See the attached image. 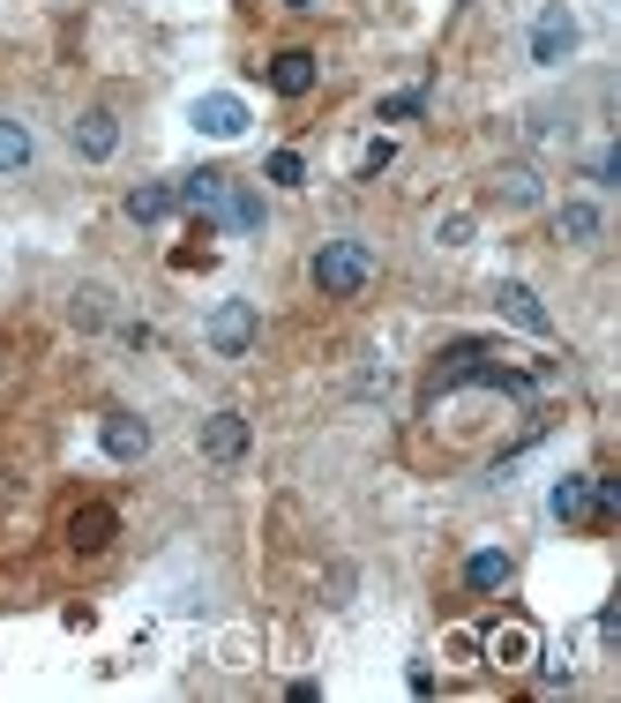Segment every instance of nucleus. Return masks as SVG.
Instances as JSON below:
<instances>
[{"instance_id": "1", "label": "nucleus", "mask_w": 621, "mask_h": 703, "mask_svg": "<svg viewBox=\"0 0 621 703\" xmlns=\"http://www.w3.org/2000/svg\"><path fill=\"white\" fill-rule=\"evenodd\" d=\"M307 277H315L322 300H359L375 285V248L367 240H322L315 262H307Z\"/></svg>"}, {"instance_id": "2", "label": "nucleus", "mask_w": 621, "mask_h": 703, "mask_svg": "<svg viewBox=\"0 0 621 703\" xmlns=\"http://www.w3.org/2000/svg\"><path fill=\"white\" fill-rule=\"evenodd\" d=\"M255 329H263V315H255V300H225L217 315H210V352L217 360H248V344H255Z\"/></svg>"}, {"instance_id": "3", "label": "nucleus", "mask_w": 621, "mask_h": 703, "mask_svg": "<svg viewBox=\"0 0 621 703\" xmlns=\"http://www.w3.org/2000/svg\"><path fill=\"white\" fill-rule=\"evenodd\" d=\"M61 539H68V554H105L121 539V510L113 502H83V510H68Z\"/></svg>"}, {"instance_id": "4", "label": "nucleus", "mask_w": 621, "mask_h": 703, "mask_svg": "<svg viewBox=\"0 0 621 703\" xmlns=\"http://www.w3.org/2000/svg\"><path fill=\"white\" fill-rule=\"evenodd\" d=\"M569 53H576V15H569L561 0H547V8H540V23H532V61L561 67Z\"/></svg>"}, {"instance_id": "5", "label": "nucleus", "mask_w": 621, "mask_h": 703, "mask_svg": "<svg viewBox=\"0 0 621 703\" xmlns=\"http://www.w3.org/2000/svg\"><path fill=\"white\" fill-rule=\"evenodd\" d=\"M98 449H105L113 464H142V456H150V419H136V412H105V419H98Z\"/></svg>"}, {"instance_id": "6", "label": "nucleus", "mask_w": 621, "mask_h": 703, "mask_svg": "<svg viewBox=\"0 0 621 703\" xmlns=\"http://www.w3.org/2000/svg\"><path fill=\"white\" fill-rule=\"evenodd\" d=\"M480 643H486V666H502V674H517V666H532V658H540V637H532L524 622H494Z\"/></svg>"}, {"instance_id": "7", "label": "nucleus", "mask_w": 621, "mask_h": 703, "mask_svg": "<svg viewBox=\"0 0 621 703\" xmlns=\"http://www.w3.org/2000/svg\"><path fill=\"white\" fill-rule=\"evenodd\" d=\"M494 307H502V322H517L524 337H554V315L540 307V292H532V285H517V277H509V285H494Z\"/></svg>"}, {"instance_id": "8", "label": "nucleus", "mask_w": 621, "mask_h": 703, "mask_svg": "<svg viewBox=\"0 0 621 703\" xmlns=\"http://www.w3.org/2000/svg\"><path fill=\"white\" fill-rule=\"evenodd\" d=\"M188 121H195L210 142H232V135H248V105H240L232 90H210V98H195V113H188Z\"/></svg>"}, {"instance_id": "9", "label": "nucleus", "mask_w": 621, "mask_h": 703, "mask_svg": "<svg viewBox=\"0 0 621 703\" xmlns=\"http://www.w3.org/2000/svg\"><path fill=\"white\" fill-rule=\"evenodd\" d=\"M322 83V61L307 53V46H284V53H270V90L277 98H307Z\"/></svg>"}, {"instance_id": "10", "label": "nucleus", "mask_w": 621, "mask_h": 703, "mask_svg": "<svg viewBox=\"0 0 621 703\" xmlns=\"http://www.w3.org/2000/svg\"><path fill=\"white\" fill-rule=\"evenodd\" d=\"M554 240L599 248V240H607V210H599V202H561V210H554Z\"/></svg>"}, {"instance_id": "11", "label": "nucleus", "mask_w": 621, "mask_h": 703, "mask_svg": "<svg viewBox=\"0 0 621 703\" xmlns=\"http://www.w3.org/2000/svg\"><path fill=\"white\" fill-rule=\"evenodd\" d=\"M217 225H225V233H240V240H248V233H263V194L248 188V180H225V202H217Z\"/></svg>"}, {"instance_id": "12", "label": "nucleus", "mask_w": 621, "mask_h": 703, "mask_svg": "<svg viewBox=\"0 0 621 703\" xmlns=\"http://www.w3.org/2000/svg\"><path fill=\"white\" fill-rule=\"evenodd\" d=\"M75 150H83V158H90V165H105V158H113V150H121V121H113V113H105V105H90V113H83V121H75Z\"/></svg>"}, {"instance_id": "13", "label": "nucleus", "mask_w": 621, "mask_h": 703, "mask_svg": "<svg viewBox=\"0 0 621 703\" xmlns=\"http://www.w3.org/2000/svg\"><path fill=\"white\" fill-rule=\"evenodd\" d=\"M592 494H599V479H592V472H569V479H554V494H547L554 524H584V516H592Z\"/></svg>"}, {"instance_id": "14", "label": "nucleus", "mask_w": 621, "mask_h": 703, "mask_svg": "<svg viewBox=\"0 0 621 703\" xmlns=\"http://www.w3.org/2000/svg\"><path fill=\"white\" fill-rule=\"evenodd\" d=\"M203 456L210 464H240V456H248V419H240V412H217L203 427Z\"/></svg>"}, {"instance_id": "15", "label": "nucleus", "mask_w": 621, "mask_h": 703, "mask_svg": "<svg viewBox=\"0 0 621 703\" xmlns=\"http://www.w3.org/2000/svg\"><path fill=\"white\" fill-rule=\"evenodd\" d=\"M509 576H517V562H509L502 547H480V554L465 562V591H480V599H486V591H502Z\"/></svg>"}, {"instance_id": "16", "label": "nucleus", "mask_w": 621, "mask_h": 703, "mask_svg": "<svg viewBox=\"0 0 621 703\" xmlns=\"http://www.w3.org/2000/svg\"><path fill=\"white\" fill-rule=\"evenodd\" d=\"M173 194H180V202H188V210H195L203 225H217V202H225V173H210V165H203V173H188V180H180Z\"/></svg>"}, {"instance_id": "17", "label": "nucleus", "mask_w": 621, "mask_h": 703, "mask_svg": "<svg viewBox=\"0 0 621 703\" xmlns=\"http://www.w3.org/2000/svg\"><path fill=\"white\" fill-rule=\"evenodd\" d=\"M494 194H502V202H509V210H540V173H532V165H502V173H494Z\"/></svg>"}, {"instance_id": "18", "label": "nucleus", "mask_w": 621, "mask_h": 703, "mask_svg": "<svg viewBox=\"0 0 621 703\" xmlns=\"http://www.w3.org/2000/svg\"><path fill=\"white\" fill-rule=\"evenodd\" d=\"M173 210H180V194L165 188V180H150V188L128 194V217H136V225H157V217H173Z\"/></svg>"}, {"instance_id": "19", "label": "nucleus", "mask_w": 621, "mask_h": 703, "mask_svg": "<svg viewBox=\"0 0 621 703\" xmlns=\"http://www.w3.org/2000/svg\"><path fill=\"white\" fill-rule=\"evenodd\" d=\"M23 165H30V128L0 121V173H23Z\"/></svg>"}, {"instance_id": "20", "label": "nucleus", "mask_w": 621, "mask_h": 703, "mask_svg": "<svg viewBox=\"0 0 621 703\" xmlns=\"http://www.w3.org/2000/svg\"><path fill=\"white\" fill-rule=\"evenodd\" d=\"M263 173H270L277 188H300V180H307V158H300V150H277V158L263 165Z\"/></svg>"}, {"instance_id": "21", "label": "nucleus", "mask_w": 621, "mask_h": 703, "mask_svg": "<svg viewBox=\"0 0 621 703\" xmlns=\"http://www.w3.org/2000/svg\"><path fill=\"white\" fill-rule=\"evenodd\" d=\"M427 113V90H397V98H382V121H413Z\"/></svg>"}, {"instance_id": "22", "label": "nucleus", "mask_w": 621, "mask_h": 703, "mask_svg": "<svg viewBox=\"0 0 621 703\" xmlns=\"http://www.w3.org/2000/svg\"><path fill=\"white\" fill-rule=\"evenodd\" d=\"M592 180H599V188H614V180H621V150H614V142L592 158Z\"/></svg>"}, {"instance_id": "23", "label": "nucleus", "mask_w": 621, "mask_h": 703, "mask_svg": "<svg viewBox=\"0 0 621 703\" xmlns=\"http://www.w3.org/2000/svg\"><path fill=\"white\" fill-rule=\"evenodd\" d=\"M75 322L98 329V322H105V292H75Z\"/></svg>"}, {"instance_id": "24", "label": "nucleus", "mask_w": 621, "mask_h": 703, "mask_svg": "<svg viewBox=\"0 0 621 703\" xmlns=\"http://www.w3.org/2000/svg\"><path fill=\"white\" fill-rule=\"evenodd\" d=\"M390 158H397V150H390V135H382V142H367V158H359V180H367V173H382Z\"/></svg>"}, {"instance_id": "25", "label": "nucleus", "mask_w": 621, "mask_h": 703, "mask_svg": "<svg viewBox=\"0 0 621 703\" xmlns=\"http://www.w3.org/2000/svg\"><path fill=\"white\" fill-rule=\"evenodd\" d=\"M442 248H472V217H449L442 225Z\"/></svg>"}, {"instance_id": "26", "label": "nucleus", "mask_w": 621, "mask_h": 703, "mask_svg": "<svg viewBox=\"0 0 621 703\" xmlns=\"http://www.w3.org/2000/svg\"><path fill=\"white\" fill-rule=\"evenodd\" d=\"M284 8H322V0H284Z\"/></svg>"}]
</instances>
